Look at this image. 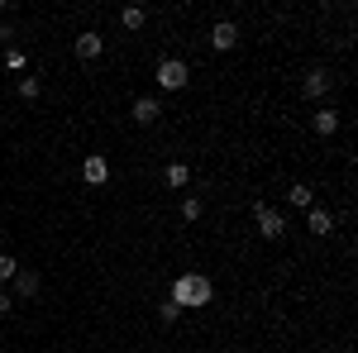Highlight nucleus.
<instances>
[{
    "instance_id": "nucleus-1",
    "label": "nucleus",
    "mask_w": 358,
    "mask_h": 353,
    "mask_svg": "<svg viewBox=\"0 0 358 353\" xmlns=\"http://www.w3.org/2000/svg\"><path fill=\"white\" fill-rule=\"evenodd\" d=\"M167 301H172V305H182V310H201V305H210V301H215V282H210L206 272H182V277L172 282Z\"/></svg>"
},
{
    "instance_id": "nucleus-2",
    "label": "nucleus",
    "mask_w": 358,
    "mask_h": 353,
    "mask_svg": "<svg viewBox=\"0 0 358 353\" xmlns=\"http://www.w3.org/2000/svg\"><path fill=\"white\" fill-rule=\"evenodd\" d=\"M253 229H258L263 239H282V234H287V215H282L277 206H268V201H253Z\"/></svg>"
},
{
    "instance_id": "nucleus-3",
    "label": "nucleus",
    "mask_w": 358,
    "mask_h": 353,
    "mask_svg": "<svg viewBox=\"0 0 358 353\" xmlns=\"http://www.w3.org/2000/svg\"><path fill=\"white\" fill-rule=\"evenodd\" d=\"M153 82L163 86V91H187V82H192V67H187L182 57H163V62H158V72H153Z\"/></svg>"
},
{
    "instance_id": "nucleus-4",
    "label": "nucleus",
    "mask_w": 358,
    "mask_h": 353,
    "mask_svg": "<svg viewBox=\"0 0 358 353\" xmlns=\"http://www.w3.org/2000/svg\"><path fill=\"white\" fill-rule=\"evenodd\" d=\"M301 91L310 96V101H325V96L334 91V72L330 67H310V72L301 77Z\"/></svg>"
},
{
    "instance_id": "nucleus-5",
    "label": "nucleus",
    "mask_w": 358,
    "mask_h": 353,
    "mask_svg": "<svg viewBox=\"0 0 358 353\" xmlns=\"http://www.w3.org/2000/svg\"><path fill=\"white\" fill-rule=\"evenodd\" d=\"M72 53L82 57V62H96V57L106 53V38H101V34H96V29H82V34H77V38H72Z\"/></svg>"
},
{
    "instance_id": "nucleus-6",
    "label": "nucleus",
    "mask_w": 358,
    "mask_h": 353,
    "mask_svg": "<svg viewBox=\"0 0 358 353\" xmlns=\"http://www.w3.org/2000/svg\"><path fill=\"white\" fill-rule=\"evenodd\" d=\"M82 182H86V187H106V182H110V163H106V153H86Z\"/></svg>"
},
{
    "instance_id": "nucleus-7",
    "label": "nucleus",
    "mask_w": 358,
    "mask_h": 353,
    "mask_svg": "<svg viewBox=\"0 0 358 353\" xmlns=\"http://www.w3.org/2000/svg\"><path fill=\"white\" fill-rule=\"evenodd\" d=\"M339 124H344V120H339V110H334V106H320V110H315V115H310V129H315V134H320V138L339 134Z\"/></svg>"
},
{
    "instance_id": "nucleus-8",
    "label": "nucleus",
    "mask_w": 358,
    "mask_h": 353,
    "mask_svg": "<svg viewBox=\"0 0 358 353\" xmlns=\"http://www.w3.org/2000/svg\"><path fill=\"white\" fill-rule=\"evenodd\" d=\"M10 287H15V296H20V301H34V296H38V287H43V282H38V272H34V268H20V272H15V282H10Z\"/></svg>"
},
{
    "instance_id": "nucleus-9",
    "label": "nucleus",
    "mask_w": 358,
    "mask_h": 353,
    "mask_svg": "<svg viewBox=\"0 0 358 353\" xmlns=\"http://www.w3.org/2000/svg\"><path fill=\"white\" fill-rule=\"evenodd\" d=\"M306 229H310L315 239H325V234H334V215L320 210V206H310V210H306Z\"/></svg>"
},
{
    "instance_id": "nucleus-10",
    "label": "nucleus",
    "mask_w": 358,
    "mask_h": 353,
    "mask_svg": "<svg viewBox=\"0 0 358 353\" xmlns=\"http://www.w3.org/2000/svg\"><path fill=\"white\" fill-rule=\"evenodd\" d=\"M234 43H239V29L229 24V20H220V24L210 29V48H215V53H229Z\"/></svg>"
},
{
    "instance_id": "nucleus-11",
    "label": "nucleus",
    "mask_w": 358,
    "mask_h": 353,
    "mask_svg": "<svg viewBox=\"0 0 358 353\" xmlns=\"http://www.w3.org/2000/svg\"><path fill=\"white\" fill-rule=\"evenodd\" d=\"M163 182H167L172 191L192 187V167H187V163H167V167H163Z\"/></svg>"
},
{
    "instance_id": "nucleus-12",
    "label": "nucleus",
    "mask_w": 358,
    "mask_h": 353,
    "mask_svg": "<svg viewBox=\"0 0 358 353\" xmlns=\"http://www.w3.org/2000/svg\"><path fill=\"white\" fill-rule=\"evenodd\" d=\"M158 115H163V106H158L153 96H138L134 101V120L138 124H158Z\"/></svg>"
},
{
    "instance_id": "nucleus-13",
    "label": "nucleus",
    "mask_w": 358,
    "mask_h": 353,
    "mask_svg": "<svg viewBox=\"0 0 358 353\" xmlns=\"http://www.w3.org/2000/svg\"><path fill=\"white\" fill-rule=\"evenodd\" d=\"M287 201H292L296 210H310V206H315V191L306 187V182H292V187H287Z\"/></svg>"
},
{
    "instance_id": "nucleus-14",
    "label": "nucleus",
    "mask_w": 358,
    "mask_h": 353,
    "mask_svg": "<svg viewBox=\"0 0 358 353\" xmlns=\"http://www.w3.org/2000/svg\"><path fill=\"white\" fill-rule=\"evenodd\" d=\"M120 24H124V29H143V24H148V10H143V5H129V10H120Z\"/></svg>"
},
{
    "instance_id": "nucleus-15",
    "label": "nucleus",
    "mask_w": 358,
    "mask_h": 353,
    "mask_svg": "<svg viewBox=\"0 0 358 353\" xmlns=\"http://www.w3.org/2000/svg\"><path fill=\"white\" fill-rule=\"evenodd\" d=\"M20 96H24V101H38V96H43V82H38V77H20Z\"/></svg>"
},
{
    "instance_id": "nucleus-16",
    "label": "nucleus",
    "mask_w": 358,
    "mask_h": 353,
    "mask_svg": "<svg viewBox=\"0 0 358 353\" xmlns=\"http://www.w3.org/2000/svg\"><path fill=\"white\" fill-rule=\"evenodd\" d=\"M15 272H20V263H15L10 253H0V287H5V282H15Z\"/></svg>"
},
{
    "instance_id": "nucleus-17",
    "label": "nucleus",
    "mask_w": 358,
    "mask_h": 353,
    "mask_svg": "<svg viewBox=\"0 0 358 353\" xmlns=\"http://www.w3.org/2000/svg\"><path fill=\"white\" fill-rule=\"evenodd\" d=\"M182 219H187V224H192V219H201V201H196V196H187V201H182Z\"/></svg>"
},
{
    "instance_id": "nucleus-18",
    "label": "nucleus",
    "mask_w": 358,
    "mask_h": 353,
    "mask_svg": "<svg viewBox=\"0 0 358 353\" xmlns=\"http://www.w3.org/2000/svg\"><path fill=\"white\" fill-rule=\"evenodd\" d=\"M15 38H20L15 24H10V20H0V43H5V48H15Z\"/></svg>"
},
{
    "instance_id": "nucleus-19",
    "label": "nucleus",
    "mask_w": 358,
    "mask_h": 353,
    "mask_svg": "<svg viewBox=\"0 0 358 353\" xmlns=\"http://www.w3.org/2000/svg\"><path fill=\"white\" fill-rule=\"evenodd\" d=\"M5 67H10V72H24V53H20V48H10V53H5Z\"/></svg>"
},
{
    "instance_id": "nucleus-20",
    "label": "nucleus",
    "mask_w": 358,
    "mask_h": 353,
    "mask_svg": "<svg viewBox=\"0 0 358 353\" xmlns=\"http://www.w3.org/2000/svg\"><path fill=\"white\" fill-rule=\"evenodd\" d=\"M177 315H182V305H172V301H167V305H158V320H163V325H172Z\"/></svg>"
},
{
    "instance_id": "nucleus-21",
    "label": "nucleus",
    "mask_w": 358,
    "mask_h": 353,
    "mask_svg": "<svg viewBox=\"0 0 358 353\" xmlns=\"http://www.w3.org/2000/svg\"><path fill=\"white\" fill-rule=\"evenodd\" d=\"M10 310H15V296H10V291H0V315H10Z\"/></svg>"
},
{
    "instance_id": "nucleus-22",
    "label": "nucleus",
    "mask_w": 358,
    "mask_h": 353,
    "mask_svg": "<svg viewBox=\"0 0 358 353\" xmlns=\"http://www.w3.org/2000/svg\"><path fill=\"white\" fill-rule=\"evenodd\" d=\"M0 10H5V0H0Z\"/></svg>"
}]
</instances>
